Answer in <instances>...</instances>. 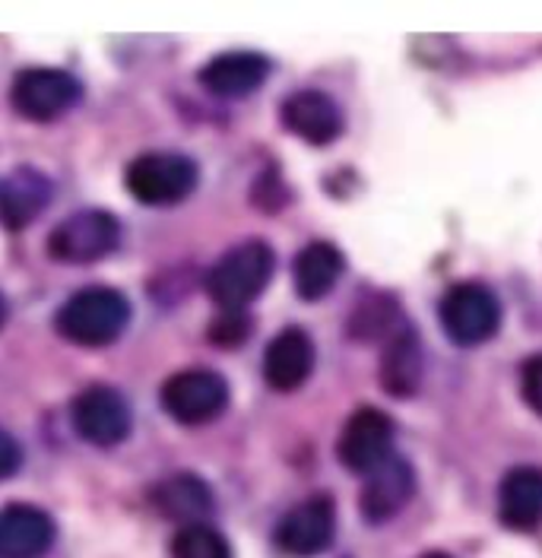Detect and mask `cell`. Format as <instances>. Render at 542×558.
<instances>
[{
  "label": "cell",
  "instance_id": "obj_1",
  "mask_svg": "<svg viewBox=\"0 0 542 558\" xmlns=\"http://www.w3.org/2000/svg\"><path fill=\"white\" fill-rule=\"evenodd\" d=\"M131 320V302L118 289L89 286L58 312V333L76 347H108Z\"/></svg>",
  "mask_w": 542,
  "mask_h": 558
},
{
  "label": "cell",
  "instance_id": "obj_2",
  "mask_svg": "<svg viewBox=\"0 0 542 558\" xmlns=\"http://www.w3.org/2000/svg\"><path fill=\"white\" fill-rule=\"evenodd\" d=\"M273 247L267 242H244L222 254V260L209 270L206 292L222 312H244L273 279Z\"/></svg>",
  "mask_w": 542,
  "mask_h": 558
},
{
  "label": "cell",
  "instance_id": "obj_3",
  "mask_svg": "<svg viewBox=\"0 0 542 558\" xmlns=\"http://www.w3.org/2000/svg\"><path fill=\"white\" fill-rule=\"evenodd\" d=\"M197 166L181 153H143L128 166V191L146 207H171L194 194Z\"/></svg>",
  "mask_w": 542,
  "mask_h": 558
},
{
  "label": "cell",
  "instance_id": "obj_4",
  "mask_svg": "<svg viewBox=\"0 0 542 558\" xmlns=\"http://www.w3.org/2000/svg\"><path fill=\"white\" fill-rule=\"evenodd\" d=\"M438 317L444 333L457 343V347H479L485 340H492L502 327V305L498 295L482 286V282H460L454 289H447V295L441 299Z\"/></svg>",
  "mask_w": 542,
  "mask_h": 558
},
{
  "label": "cell",
  "instance_id": "obj_5",
  "mask_svg": "<svg viewBox=\"0 0 542 558\" xmlns=\"http://www.w3.org/2000/svg\"><path fill=\"white\" fill-rule=\"evenodd\" d=\"M121 244V226L105 209H83L64 219L51 239L48 254L61 264H96Z\"/></svg>",
  "mask_w": 542,
  "mask_h": 558
},
{
  "label": "cell",
  "instance_id": "obj_6",
  "mask_svg": "<svg viewBox=\"0 0 542 558\" xmlns=\"http://www.w3.org/2000/svg\"><path fill=\"white\" fill-rule=\"evenodd\" d=\"M162 407L181 425H204L226 413L229 384L222 375L206 372V368L178 372L162 387Z\"/></svg>",
  "mask_w": 542,
  "mask_h": 558
},
{
  "label": "cell",
  "instance_id": "obj_7",
  "mask_svg": "<svg viewBox=\"0 0 542 558\" xmlns=\"http://www.w3.org/2000/svg\"><path fill=\"white\" fill-rule=\"evenodd\" d=\"M339 463L352 473L369 476L394 457V422L374 407H359L346 418L337 438Z\"/></svg>",
  "mask_w": 542,
  "mask_h": 558
},
{
  "label": "cell",
  "instance_id": "obj_8",
  "mask_svg": "<svg viewBox=\"0 0 542 558\" xmlns=\"http://www.w3.org/2000/svg\"><path fill=\"white\" fill-rule=\"evenodd\" d=\"M80 96H83V86L76 83V76L55 68L23 70L10 89L13 108L29 121H55L68 114L70 108L80 102Z\"/></svg>",
  "mask_w": 542,
  "mask_h": 558
},
{
  "label": "cell",
  "instance_id": "obj_9",
  "mask_svg": "<svg viewBox=\"0 0 542 558\" xmlns=\"http://www.w3.org/2000/svg\"><path fill=\"white\" fill-rule=\"evenodd\" d=\"M73 428L83 441L96 445V448H111L121 445L131 435V407L124 400V393H118L115 387H86L76 400H73Z\"/></svg>",
  "mask_w": 542,
  "mask_h": 558
},
{
  "label": "cell",
  "instance_id": "obj_10",
  "mask_svg": "<svg viewBox=\"0 0 542 558\" xmlns=\"http://www.w3.org/2000/svg\"><path fill=\"white\" fill-rule=\"evenodd\" d=\"M337 533V508L327 495H314L296 505L282 521L276 523V546L286 556L311 558L321 556Z\"/></svg>",
  "mask_w": 542,
  "mask_h": 558
},
{
  "label": "cell",
  "instance_id": "obj_11",
  "mask_svg": "<svg viewBox=\"0 0 542 558\" xmlns=\"http://www.w3.org/2000/svg\"><path fill=\"white\" fill-rule=\"evenodd\" d=\"M412 492H415V473H412L409 460L394 453L390 460H384L374 473L365 476V486L359 495L362 518L372 523L397 518L409 505Z\"/></svg>",
  "mask_w": 542,
  "mask_h": 558
},
{
  "label": "cell",
  "instance_id": "obj_12",
  "mask_svg": "<svg viewBox=\"0 0 542 558\" xmlns=\"http://www.w3.org/2000/svg\"><path fill=\"white\" fill-rule=\"evenodd\" d=\"M282 128L311 146H327L342 134V111L339 105L317 89H302L282 102Z\"/></svg>",
  "mask_w": 542,
  "mask_h": 558
},
{
  "label": "cell",
  "instance_id": "obj_13",
  "mask_svg": "<svg viewBox=\"0 0 542 558\" xmlns=\"http://www.w3.org/2000/svg\"><path fill=\"white\" fill-rule=\"evenodd\" d=\"M314 372V343L302 327H286L264 352V381L273 390H299Z\"/></svg>",
  "mask_w": 542,
  "mask_h": 558
},
{
  "label": "cell",
  "instance_id": "obj_14",
  "mask_svg": "<svg viewBox=\"0 0 542 558\" xmlns=\"http://www.w3.org/2000/svg\"><path fill=\"white\" fill-rule=\"evenodd\" d=\"M55 543V521L33 505L0 511V558H41Z\"/></svg>",
  "mask_w": 542,
  "mask_h": 558
},
{
  "label": "cell",
  "instance_id": "obj_15",
  "mask_svg": "<svg viewBox=\"0 0 542 558\" xmlns=\"http://www.w3.org/2000/svg\"><path fill=\"white\" fill-rule=\"evenodd\" d=\"M270 73V61L257 51H229L213 58L204 70H201V83L213 96L222 99H241L251 96L254 89H261L267 83Z\"/></svg>",
  "mask_w": 542,
  "mask_h": 558
},
{
  "label": "cell",
  "instance_id": "obj_16",
  "mask_svg": "<svg viewBox=\"0 0 542 558\" xmlns=\"http://www.w3.org/2000/svg\"><path fill=\"white\" fill-rule=\"evenodd\" d=\"M51 201V181L35 169H16L0 178V222L20 232Z\"/></svg>",
  "mask_w": 542,
  "mask_h": 558
},
{
  "label": "cell",
  "instance_id": "obj_17",
  "mask_svg": "<svg viewBox=\"0 0 542 558\" xmlns=\"http://www.w3.org/2000/svg\"><path fill=\"white\" fill-rule=\"evenodd\" d=\"M498 514L510 530L542 526V470L514 466L498 488Z\"/></svg>",
  "mask_w": 542,
  "mask_h": 558
},
{
  "label": "cell",
  "instance_id": "obj_18",
  "mask_svg": "<svg viewBox=\"0 0 542 558\" xmlns=\"http://www.w3.org/2000/svg\"><path fill=\"white\" fill-rule=\"evenodd\" d=\"M153 505L162 518L191 526V523H204V518L213 514L216 501H213V492L201 476L178 473V476H169L153 488Z\"/></svg>",
  "mask_w": 542,
  "mask_h": 558
},
{
  "label": "cell",
  "instance_id": "obj_19",
  "mask_svg": "<svg viewBox=\"0 0 542 558\" xmlns=\"http://www.w3.org/2000/svg\"><path fill=\"white\" fill-rule=\"evenodd\" d=\"M381 384L394 397H409L422 384V347H419V337L409 330L407 324L390 340H384Z\"/></svg>",
  "mask_w": 542,
  "mask_h": 558
},
{
  "label": "cell",
  "instance_id": "obj_20",
  "mask_svg": "<svg viewBox=\"0 0 542 558\" xmlns=\"http://www.w3.org/2000/svg\"><path fill=\"white\" fill-rule=\"evenodd\" d=\"M342 254L337 244L314 242L299 251L296 264H292V279H296V292L305 302H317L324 295L334 292V286L342 277Z\"/></svg>",
  "mask_w": 542,
  "mask_h": 558
},
{
  "label": "cell",
  "instance_id": "obj_21",
  "mask_svg": "<svg viewBox=\"0 0 542 558\" xmlns=\"http://www.w3.org/2000/svg\"><path fill=\"white\" fill-rule=\"evenodd\" d=\"M171 558H232V546L209 523H191L174 533Z\"/></svg>",
  "mask_w": 542,
  "mask_h": 558
},
{
  "label": "cell",
  "instance_id": "obj_22",
  "mask_svg": "<svg viewBox=\"0 0 542 558\" xmlns=\"http://www.w3.org/2000/svg\"><path fill=\"white\" fill-rule=\"evenodd\" d=\"M400 327H404V320L394 308V302H387V299L359 305V312L352 317V337H359V340H374V337L390 340Z\"/></svg>",
  "mask_w": 542,
  "mask_h": 558
},
{
  "label": "cell",
  "instance_id": "obj_23",
  "mask_svg": "<svg viewBox=\"0 0 542 558\" xmlns=\"http://www.w3.org/2000/svg\"><path fill=\"white\" fill-rule=\"evenodd\" d=\"M251 337V317L244 312H222L209 324V340L219 347H238Z\"/></svg>",
  "mask_w": 542,
  "mask_h": 558
},
{
  "label": "cell",
  "instance_id": "obj_24",
  "mask_svg": "<svg viewBox=\"0 0 542 558\" xmlns=\"http://www.w3.org/2000/svg\"><path fill=\"white\" fill-rule=\"evenodd\" d=\"M520 393H523V403L542 416V352L530 355L520 368Z\"/></svg>",
  "mask_w": 542,
  "mask_h": 558
},
{
  "label": "cell",
  "instance_id": "obj_25",
  "mask_svg": "<svg viewBox=\"0 0 542 558\" xmlns=\"http://www.w3.org/2000/svg\"><path fill=\"white\" fill-rule=\"evenodd\" d=\"M20 463H23V451H20L16 438L7 428H0V480L13 476L20 470Z\"/></svg>",
  "mask_w": 542,
  "mask_h": 558
},
{
  "label": "cell",
  "instance_id": "obj_26",
  "mask_svg": "<svg viewBox=\"0 0 542 558\" xmlns=\"http://www.w3.org/2000/svg\"><path fill=\"white\" fill-rule=\"evenodd\" d=\"M3 320H7V302H3V295H0V327H3Z\"/></svg>",
  "mask_w": 542,
  "mask_h": 558
},
{
  "label": "cell",
  "instance_id": "obj_27",
  "mask_svg": "<svg viewBox=\"0 0 542 558\" xmlns=\"http://www.w3.org/2000/svg\"><path fill=\"white\" fill-rule=\"evenodd\" d=\"M419 558H450L447 553H425V556H419Z\"/></svg>",
  "mask_w": 542,
  "mask_h": 558
}]
</instances>
